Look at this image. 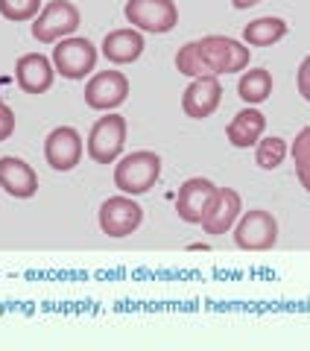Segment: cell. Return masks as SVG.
<instances>
[{"label": "cell", "mask_w": 310, "mask_h": 351, "mask_svg": "<svg viewBox=\"0 0 310 351\" xmlns=\"http://www.w3.org/2000/svg\"><path fill=\"white\" fill-rule=\"evenodd\" d=\"M161 176V156L152 149H138L115 161V188L126 196H141L155 188Z\"/></svg>", "instance_id": "1"}, {"label": "cell", "mask_w": 310, "mask_h": 351, "mask_svg": "<svg viewBox=\"0 0 310 351\" xmlns=\"http://www.w3.org/2000/svg\"><path fill=\"white\" fill-rule=\"evenodd\" d=\"M199 59L205 62V68L211 76H223V73H237L249 68V47L237 38H226V36H205L193 41Z\"/></svg>", "instance_id": "2"}, {"label": "cell", "mask_w": 310, "mask_h": 351, "mask_svg": "<svg viewBox=\"0 0 310 351\" xmlns=\"http://www.w3.org/2000/svg\"><path fill=\"white\" fill-rule=\"evenodd\" d=\"M126 129H129L126 117L106 112V117H99L91 126V132H88V141H85L88 158L97 161V164H115L120 156H123Z\"/></svg>", "instance_id": "3"}, {"label": "cell", "mask_w": 310, "mask_h": 351, "mask_svg": "<svg viewBox=\"0 0 310 351\" xmlns=\"http://www.w3.org/2000/svg\"><path fill=\"white\" fill-rule=\"evenodd\" d=\"M50 59H53L56 73L64 76V80H85L97 68V47H94V41H88L82 36H68L56 41Z\"/></svg>", "instance_id": "4"}, {"label": "cell", "mask_w": 310, "mask_h": 351, "mask_svg": "<svg viewBox=\"0 0 310 351\" xmlns=\"http://www.w3.org/2000/svg\"><path fill=\"white\" fill-rule=\"evenodd\" d=\"M80 27V9L71 0H50L41 12L32 18V38L38 44H56L68 38Z\"/></svg>", "instance_id": "5"}, {"label": "cell", "mask_w": 310, "mask_h": 351, "mask_svg": "<svg viewBox=\"0 0 310 351\" xmlns=\"http://www.w3.org/2000/svg\"><path fill=\"white\" fill-rule=\"evenodd\" d=\"M278 243V219L263 208L240 214L235 223V246L243 252H270Z\"/></svg>", "instance_id": "6"}, {"label": "cell", "mask_w": 310, "mask_h": 351, "mask_svg": "<svg viewBox=\"0 0 310 351\" xmlns=\"http://www.w3.org/2000/svg\"><path fill=\"white\" fill-rule=\"evenodd\" d=\"M97 223H99V232L108 237H129L143 223V208L135 202V196H126V193L108 196L97 211Z\"/></svg>", "instance_id": "7"}, {"label": "cell", "mask_w": 310, "mask_h": 351, "mask_svg": "<svg viewBox=\"0 0 310 351\" xmlns=\"http://www.w3.org/2000/svg\"><path fill=\"white\" fill-rule=\"evenodd\" d=\"M123 15L135 29L152 36H164L179 24V9L173 0H126Z\"/></svg>", "instance_id": "8"}, {"label": "cell", "mask_w": 310, "mask_h": 351, "mask_svg": "<svg viewBox=\"0 0 310 351\" xmlns=\"http://www.w3.org/2000/svg\"><path fill=\"white\" fill-rule=\"evenodd\" d=\"M129 97V80L120 71H99L85 82V106L94 112H115Z\"/></svg>", "instance_id": "9"}, {"label": "cell", "mask_w": 310, "mask_h": 351, "mask_svg": "<svg viewBox=\"0 0 310 351\" xmlns=\"http://www.w3.org/2000/svg\"><path fill=\"white\" fill-rule=\"evenodd\" d=\"M82 135L73 126H56L44 138V161L56 173H71L82 161Z\"/></svg>", "instance_id": "10"}, {"label": "cell", "mask_w": 310, "mask_h": 351, "mask_svg": "<svg viewBox=\"0 0 310 351\" xmlns=\"http://www.w3.org/2000/svg\"><path fill=\"white\" fill-rule=\"evenodd\" d=\"M217 193V184L211 179H202V176H193L187 179L182 188H179V196H176V211H179V219L187 226H199L202 217L208 211Z\"/></svg>", "instance_id": "11"}, {"label": "cell", "mask_w": 310, "mask_h": 351, "mask_svg": "<svg viewBox=\"0 0 310 351\" xmlns=\"http://www.w3.org/2000/svg\"><path fill=\"white\" fill-rule=\"evenodd\" d=\"M240 214H243L240 193L231 191V188H217L214 199H211V205H208V211H205V217H202V223L199 226H202L205 234L219 237V234H226V232L235 228Z\"/></svg>", "instance_id": "12"}, {"label": "cell", "mask_w": 310, "mask_h": 351, "mask_svg": "<svg viewBox=\"0 0 310 351\" xmlns=\"http://www.w3.org/2000/svg\"><path fill=\"white\" fill-rule=\"evenodd\" d=\"M219 100H223V85H219V76H199V80H193L191 85L184 88L182 108H184L187 117L205 120V117H211L219 108Z\"/></svg>", "instance_id": "13"}, {"label": "cell", "mask_w": 310, "mask_h": 351, "mask_svg": "<svg viewBox=\"0 0 310 351\" xmlns=\"http://www.w3.org/2000/svg\"><path fill=\"white\" fill-rule=\"evenodd\" d=\"M56 80V68L53 59L41 56V53H24L15 62V82L24 94H47Z\"/></svg>", "instance_id": "14"}, {"label": "cell", "mask_w": 310, "mask_h": 351, "mask_svg": "<svg viewBox=\"0 0 310 351\" xmlns=\"http://www.w3.org/2000/svg\"><path fill=\"white\" fill-rule=\"evenodd\" d=\"M0 188L15 199H32L38 193V173L24 158L3 156L0 158Z\"/></svg>", "instance_id": "15"}, {"label": "cell", "mask_w": 310, "mask_h": 351, "mask_svg": "<svg viewBox=\"0 0 310 351\" xmlns=\"http://www.w3.org/2000/svg\"><path fill=\"white\" fill-rule=\"evenodd\" d=\"M143 47H147V44H143L141 29L123 27V29L106 32L103 44H99V53H103L106 62H112V64H132V62L141 59Z\"/></svg>", "instance_id": "16"}, {"label": "cell", "mask_w": 310, "mask_h": 351, "mask_svg": "<svg viewBox=\"0 0 310 351\" xmlns=\"http://www.w3.org/2000/svg\"><path fill=\"white\" fill-rule=\"evenodd\" d=\"M263 132H267V117H263V112H258L254 106H246L231 117V123L226 126V138L231 147L249 149L263 138Z\"/></svg>", "instance_id": "17"}, {"label": "cell", "mask_w": 310, "mask_h": 351, "mask_svg": "<svg viewBox=\"0 0 310 351\" xmlns=\"http://www.w3.org/2000/svg\"><path fill=\"white\" fill-rule=\"evenodd\" d=\"M287 36V21L278 15H263L254 18L243 27V44L246 47H272Z\"/></svg>", "instance_id": "18"}, {"label": "cell", "mask_w": 310, "mask_h": 351, "mask_svg": "<svg viewBox=\"0 0 310 351\" xmlns=\"http://www.w3.org/2000/svg\"><path fill=\"white\" fill-rule=\"evenodd\" d=\"M272 94V73L267 68H252L243 71L240 82H237V97L246 106H258L263 100H270Z\"/></svg>", "instance_id": "19"}, {"label": "cell", "mask_w": 310, "mask_h": 351, "mask_svg": "<svg viewBox=\"0 0 310 351\" xmlns=\"http://www.w3.org/2000/svg\"><path fill=\"white\" fill-rule=\"evenodd\" d=\"M287 141L278 138V135H270V138H261L258 144H254V164H258L261 170H275L281 167L284 158H287Z\"/></svg>", "instance_id": "20"}, {"label": "cell", "mask_w": 310, "mask_h": 351, "mask_svg": "<svg viewBox=\"0 0 310 351\" xmlns=\"http://www.w3.org/2000/svg\"><path fill=\"white\" fill-rule=\"evenodd\" d=\"M290 156H293V164H296V179L302 182V188L310 193V126H305L296 135L293 147H290Z\"/></svg>", "instance_id": "21"}, {"label": "cell", "mask_w": 310, "mask_h": 351, "mask_svg": "<svg viewBox=\"0 0 310 351\" xmlns=\"http://www.w3.org/2000/svg\"><path fill=\"white\" fill-rule=\"evenodd\" d=\"M176 71L184 73V76H191V80H199V76H211V73H208V68H205V62L199 59L193 41H187L184 47L176 53Z\"/></svg>", "instance_id": "22"}, {"label": "cell", "mask_w": 310, "mask_h": 351, "mask_svg": "<svg viewBox=\"0 0 310 351\" xmlns=\"http://www.w3.org/2000/svg\"><path fill=\"white\" fill-rule=\"evenodd\" d=\"M41 12V0H0V15L6 21H32Z\"/></svg>", "instance_id": "23"}, {"label": "cell", "mask_w": 310, "mask_h": 351, "mask_svg": "<svg viewBox=\"0 0 310 351\" xmlns=\"http://www.w3.org/2000/svg\"><path fill=\"white\" fill-rule=\"evenodd\" d=\"M12 132H15V112L0 100V144L12 138Z\"/></svg>", "instance_id": "24"}, {"label": "cell", "mask_w": 310, "mask_h": 351, "mask_svg": "<svg viewBox=\"0 0 310 351\" xmlns=\"http://www.w3.org/2000/svg\"><path fill=\"white\" fill-rule=\"evenodd\" d=\"M296 85H298V94L310 103V56H305V62L298 64V73H296Z\"/></svg>", "instance_id": "25"}, {"label": "cell", "mask_w": 310, "mask_h": 351, "mask_svg": "<svg viewBox=\"0 0 310 351\" xmlns=\"http://www.w3.org/2000/svg\"><path fill=\"white\" fill-rule=\"evenodd\" d=\"M258 3H263V0H231L235 9H249V6H258Z\"/></svg>", "instance_id": "26"}]
</instances>
